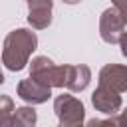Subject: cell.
I'll return each instance as SVG.
<instances>
[{"instance_id":"1","label":"cell","mask_w":127,"mask_h":127,"mask_svg":"<svg viewBox=\"0 0 127 127\" xmlns=\"http://www.w3.org/2000/svg\"><path fill=\"white\" fill-rule=\"evenodd\" d=\"M36 44H38V38L34 32L30 30H14L6 36L4 40V50H2V62L6 64L8 69L12 71H20L26 64H28V58L30 54L36 50Z\"/></svg>"},{"instance_id":"2","label":"cell","mask_w":127,"mask_h":127,"mask_svg":"<svg viewBox=\"0 0 127 127\" xmlns=\"http://www.w3.org/2000/svg\"><path fill=\"white\" fill-rule=\"evenodd\" d=\"M30 77L46 87H64V65H54L52 60L38 56L32 60Z\"/></svg>"},{"instance_id":"3","label":"cell","mask_w":127,"mask_h":127,"mask_svg":"<svg viewBox=\"0 0 127 127\" xmlns=\"http://www.w3.org/2000/svg\"><path fill=\"white\" fill-rule=\"evenodd\" d=\"M54 111L60 119V127H77L83 121L85 109L81 105L79 99H75L73 95H58L54 101Z\"/></svg>"},{"instance_id":"4","label":"cell","mask_w":127,"mask_h":127,"mask_svg":"<svg viewBox=\"0 0 127 127\" xmlns=\"http://www.w3.org/2000/svg\"><path fill=\"white\" fill-rule=\"evenodd\" d=\"M99 30H101V38L107 44L123 42V36H125V14L119 12L117 8L105 10L103 16H101Z\"/></svg>"},{"instance_id":"5","label":"cell","mask_w":127,"mask_h":127,"mask_svg":"<svg viewBox=\"0 0 127 127\" xmlns=\"http://www.w3.org/2000/svg\"><path fill=\"white\" fill-rule=\"evenodd\" d=\"M99 87L111 89L115 93H123L127 89V67L125 65H105L99 71Z\"/></svg>"},{"instance_id":"6","label":"cell","mask_w":127,"mask_h":127,"mask_svg":"<svg viewBox=\"0 0 127 127\" xmlns=\"http://www.w3.org/2000/svg\"><path fill=\"white\" fill-rule=\"evenodd\" d=\"M28 8H30L28 22L32 24V28L42 30V28L50 26V22H52V8H54L52 0H28Z\"/></svg>"},{"instance_id":"7","label":"cell","mask_w":127,"mask_h":127,"mask_svg":"<svg viewBox=\"0 0 127 127\" xmlns=\"http://www.w3.org/2000/svg\"><path fill=\"white\" fill-rule=\"evenodd\" d=\"M91 71L87 65H64V87L71 91H81L87 87Z\"/></svg>"},{"instance_id":"8","label":"cell","mask_w":127,"mask_h":127,"mask_svg":"<svg viewBox=\"0 0 127 127\" xmlns=\"http://www.w3.org/2000/svg\"><path fill=\"white\" fill-rule=\"evenodd\" d=\"M18 95L28 103H44V101L50 99L52 89L30 77V79H24V81L18 83Z\"/></svg>"},{"instance_id":"9","label":"cell","mask_w":127,"mask_h":127,"mask_svg":"<svg viewBox=\"0 0 127 127\" xmlns=\"http://www.w3.org/2000/svg\"><path fill=\"white\" fill-rule=\"evenodd\" d=\"M91 101H93V105L99 111L109 113V115L117 113L119 107H121V95L115 93V91H111V89H105V87H97L95 93H93V97H91Z\"/></svg>"},{"instance_id":"10","label":"cell","mask_w":127,"mask_h":127,"mask_svg":"<svg viewBox=\"0 0 127 127\" xmlns=\"http://www.w3.org/2000/svg\"><path fill=\"white\" fill-rule=\"evenodd\" d=\"M36 111L32 107H16L12 111V127H34Z\"/></svg>"},{"instance_id":"11","label":"cell","mask_w":127,"mask_h":127,"mask_svg":"<svg viewBox=\"0 0 127 127\" xmlns=\"http://www.w3.org/2000/svg\"><path fill=\"white\" fill-rule=\"evenodd\" d=\"M87 127H123V115H117L115 119H107V121L91 119V121L87 123Z\"/></svg>"},{"instance_id":"12","label":"cell","mask_w":127,"mask_h":127,"mask_svg":"<svg viewBox=\"0 0 127 127\" xmlns=\"http://www.w3.org/2000/svg\"><path fill=\"white\" fill-rule=\"evenodd\" d=\"M14 111V101L8 95H0V117L2 115H12Z\"/></svg>"},{"instance_id":"13","label":"cell","mask_w":127,"mask_h":127,"mask_svg":"<svg viewBox=\"0 0 127 127\" xmlns=\"http://www.w3.org/2000/svg\"><path fill=\"white\" fill-rule=\"evenodd\" d=\"M0 127H12V115H2L0 117Z\"/></svg>"},{"instance_id":"14","label":"cell","mask_w":127,"mask_h":127,"mask_svg":"<svg viewBox=\"0 0 127 127\" xmlns=\"http://www.w3.org/2000/svg\"><path fill=\"white\" fill-rule=\"evenodd\" d=\"M113 4H115V8H117L119 12L125 14V0H113Z\"/></svg>"},{"instance_id":"15","label":"cell","mask_w":127,"mask_h":127,"mask_svg":"<svg viewBox=\"0 0 127 127\" xmlns=\"http://www.w3.org/2000/svg\"><path fill=\"white\" fill-rule=\"evenodd\" d=\"M64 2H65V4H77L79 0H64Z\"/></svg>"},{"instance_id":"16","label":"cell","mask_w":127,"mask_h":127,"mask_svg":"<svg viewBox=\"0 0 127 127\" xmlns=\"http://www.w3.org/2000/svg\"><path fill=\"white\" fill-rule=\"evenodd\" d=\"M4 83V75H2V71H0V85Z\"/></svg>"}]
</instances>
